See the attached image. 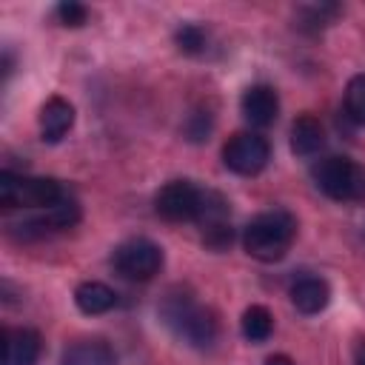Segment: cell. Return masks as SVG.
I'll return each instance as SVG.
<instances>
[{"label": "cell", "instance_id": "6da1fadb", "mask_svg": "<svg viewBox=\"0 0 365 365\" xmlns=\"http://www.w3.org/2000/svg\"><path fill=\"white\" fill-rule=\"evenodd\" d=\"M297 237V220L285 208H274L265 214H257L245 231H242V245L248 257L259 262H277L288 254L291 242Z\"/></svg>", "mask_w": 365, "mask_h": 365}, {"label": "cell", "instance_id": "7a4b0ae2", "mask_svg": "<svg viewBox=\"0 0 365 365\" xmlns=\"http://www.w3.org/2000/svg\"><path fill=\"white\" fill-rule=\"evenodd\" d=\"M165 325L188 345L194 348H208L217 339V322L214 317L188 294H168L163 308H160Z\"/></svg>", "mask_w": 365, "mask_h": 365}, {"label": "cell", "instance_id": "3957f363", "mask_svg": "<svg viewBox=\"0 0 365 365\" xmlns=\"http://www.w3.org/2000/svg\"><path fill=\"white\" fill-rule=\"evenodd\" d=\"M68 200V191L60 180L51 177H17L11 171H0V205L6 208H54Z\"/></svg>", "mask_w": 365, "mask_h": 365}, {"label": "cell", "instance_id": "277c9868", "mask_svg": "<svg viewBox=\"0 0 365 365\" xmlns=\"http://www.w3.org/2000/svg\"><path fill=\"white\" fill-rule=\"evenodd\" d=\"M317 188L336 202H359L365 200V168L348 157H325L314 168Z\"/></svg>", "mask_w": 365, "mask_h": 365}, {"label": "cell", "instance_id": "5b68a950", "mask_svg": "<svg viewBox=\"0 0 365 365\" xmlns=\"http://www.w3.org/2000/svg\"><path fill=\"white\" fill-rule=\"evenodd\" d=\"M205 205V191L191 180H171L154 197V211L168 222H197Z\"/></svg>", "mask_w": 365, "mask_h": 365}, {"label": "cell", "instance_id": "8992f818", "mask_svg": "<svg viewBox=\"0 0 365 365\" xmlns=\"http://www.w3.org/2000/svg\"><path fill=\"white\" fill-rule=\"evenodd\" d=\"M271 160V145L262 134L254 131H240L222 145V163L228 171L240 177H254L259 174Z\"/></svg>", "mask_w": 365, "mask_h": 365}, {"label": "cell", "instance_id": "52a82bcc", "mask_svg": "<svg viewBox=\"0 0 365 365\" xmlns=\"http://www.w3.org/2000/svg\"><path fill=\"white\" fill-rule=\"evenodd\" d=\"M114 268L125 279L145 282L154 274H160V268H163V248L157 242L145 240V237L128 240V242L117 245V251H114Z\"/></svg>", "mask_w": 365, "mask_h": 365}, {"label": "cell", "instance_id": "ba28073f", "mask_svg": "<svg viewBox=\"0 0 365 365\" xmlns=\"http://www.w3.org/2000/svg\"><path fill=\"white\" fill-rule=\"evenodd\" d=\"M77 220H80V205L68 197V200H63L60 205L48 208L46 214L20 222V225H17V228H20L17 234H20L23 240H31V237H43V234H51V231H60V228H71Z\"/></svg>", "mask_w": 365, "mask_h": 365}, {"label": "cell", "instance_id": "9c48e42d", "mask_svg": "<svg viewBox=\"0 0 365 365\" xmlns=\"http://www.w3.org/2000/svg\"><path fill=\"white\" fill-rule=\"evenodd\" d=\"M40 356V334L34 328L3 331V365H34Z\"/></svg>", "mask_w": 365, "mask_h": 365}, {"label": "cell", "instance_id": "30bf717a", "mask_svg": "<svg viewBox=\"0 0 365 365\" xmlns=\"http://www.w3.org/2000/svg\"><path fill=\"white\" fill-rule=\"evenodd\" d=\"M242 114H245V120H248L251 125H257V128L271 125V123L277 120V114H279L277 91H274L271 86H265V83L245 88V94H242Z\"/></svg>", "mask_w": 365, "mask_h": 365}, {"label": "cell", "instance_id": "8fae6325", "mask_svg": "<svg viewBox=\"0 0 365 365\" xmlns=\"http://www.w3.org/2000/svg\"><path fill=\"white\" fill-rule=\"evenodd\" d=\"M74 125V106L66 97H48L40 108V137L46 143H60Z\"/></svg>", "mask_w": 365, "mask_h": 365}, {"label": "cell", "instance_id": "7c38bea8", "mask_svg": "<svg viewBox=\"0 0 365 365\" xmlns=\"http://www.w3.org/2000/svg\"><path fill=\"white\" fill-rule=\"evenodd\" d=\"M331 299L328 282L319 277H302L291 285V302L299 314H319Z\"/></svg>", "mask_w": 365, "mask_h": 365}, {"label": "cell", "instance_id": "4fadbf2b", "mask_svg": "<svg viewBox=\"0 0 365 365\" xmlns=\"http://www.w3.org/2000/svg\"><path fill=\"white\" fill-rule=\"evenodd\" d=\"M74 305H77L83 314L97 317V314H106V311H111V308L117 305V294H114L106 282L88 279V282H80V285L74 288Z\"/></svg>", "mask_w": 365, "mask_h": 365}, {"label": "cell", "instance_id": "5bb4252c", "mask_svg": "<svg viewBox=\"0 0 365 365\" xmlns=\"http://www.w3.org/2000/svg\"><path fill=\"white\" fill-rule=\"evenodd\" d=\"M325 143V134H322V125L317 117L311 114H302L294 120L291 125V151L297 157H314Z\"/></svg>", "mask_w": 365, "mask_h": 365}, {"label": "cell", "instance_id": "9a60e30c", "mask_svg": "<svg viewBox=\"0 0 365 365\" xmlns=\"http://www.w3.org/2000/svg\"><path fill=\"white\" fill-rule=\"evenodd\" d=\"M60 365H114V351L103 339H86L66 348Z\"/></svg>", "mask_w": 365, "mask_h": 365}, {"label": "cell", "instance_id": "2e32d148", "mask_svg": "<svg viewBox=\"0 0 365 365\" xmlns=\"http://www.w3.org/2000/svg\"><path fill=\"white\" fill-rule=\"evenodd\" d=\"M240 325H242V336L248 342H265L274 331V317L265 305H248Z\"/></svg>", "mask_w": 365, "mask_h": 365}, {"label": "cell", "instance_id": "e0dca14e", "mask_svg": "<svg viewBox=\"0 0 365 365\" xmlns=\"http://www.w3.org/2000/svg\"><path fill=\"white\" fill-rule=\"evenodd\" d=\"M345 117L356 125H365V74H356L345 86Z\"/></svg>", "mask_w": 365, "mask_h": 365}, {"label": "cell", "instance_id": "ac0fdd59", "mask_svg": "<svg viewBox=\"0 0 365 365\" xmlns=\"http://www.w3.org/2000/svg\"><path fill=\"white\" fill-rule=\"evenodd\" d=\"M174 40H177L180 51H185V54H200L205 48V31L200 26H194V23L180 26L177 34H174Z\"/></svg>", "mask_w": 365, "mask_h": 365}, {"label": "cell", "instance_id": "d6986e66", "mask_svg": "<svg viewBox=\"0 0 365 365\" xmlns=\"http://www.w3.org/2000/svg\"><path fill=\"white\" fill-rule=\"evenodd\" d=\"M54 14H57V20H60L63 26H68V29H80V26L88 23V9H86L83 3H74V0H63V3L54 9Z\"/></svg>", "mask_w": 365, "mask_h": 365}, {"label": "cell", "instance_id": "ffe728a7", "mask_svg": "<svg viewBox=\"0 0 365 365\" xmlns=\"http://www.w3.org/2000/svg\"><path fill=\"white\" fill-rule=\"evenodd\" d=\"M208 131H211V120H208V114L197 111V114L188 117V123H185V134H188V140L200 143V140H205Z\"/></svg>", "mask_w": 365, "mask_h": 365}, {"label": "cell", "instance_id": "44dd1931", "mask_svg": "<svg viewBox=\"0 0 365 365\" xmlns=\"http://www.w3.org/2000/svg\"><path fill=\"white\" fill-rule=\"evenodd\" d=\"M354 365H365V339H359L354 348Z\"/></svg>", "mask_w": 365, "mask_h": 365}, {"label": "cell", "instance_id": "7402d4cb", "mask_svg": "<svg viewBox=\"0 0 365 365\" xmlns=\"http://www.w3.org/2000/svg\"><path fill=\"white\" fill-rule=\"evenodd\" d=\"M265 365H294V362H291V356H285V354H274V356L265 359Z\"/></svg>", "mask_w": 365, "mask_h": 365}]
</instances>
